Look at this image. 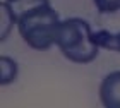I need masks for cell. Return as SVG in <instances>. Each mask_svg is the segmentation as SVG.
I'll use <instances>...</instances> for the list:
<instances>
[{"instance_id":"6da1fadb","label":"cell","mask_w":120,"mask_h":108,"mask_svg":"<svg viewBox=\"0 0 120 108\" xmlns=\"http://www.w3.org/2000/svg\"><path fill=\"white\" fill-rule=\"evenodd\" d=\"M60 22L58 12L52 7V4H46L21 14L17 17V29L29 48L46 52L57 40Z\"/></svg>"},{"instance_id":"7a4b0ae2","label":"cell","mask_w":120,"mask_h":108,"mask_svg":"<svg viewBox=\"0 0 120 108\" xmlns=\"http://www.w3.org/2000/svg\"><path fill=\"white\" fill-rule=\"evenodd\" d=\"M55 45L72 63H91L100 52L91 26L81 17H70L60 22Z\"/></svg>"},{"instance_id":"3957f363","label":"cell","mask_w":120,"mask_h":108,"mask_svg":"<svg viewBox=\"0 0 120 108\" xmlns=\"http://www.w3.org/2000/svg\"><path fill=\"white\" fill-rule=\"evenodd\" d=\"M98 96L105 108H120V71H113L103 77Z\"/></svg>"},{"instance_id":"277c9868","label":"cell","mask_w":120,"mask_h":108,"mask_svg":"<svg viewBox=\"0 0 120 108\" xmlns=\"http://www.w3.org/2000/svg\"><path fill=\"white\" fill-rule=\"evenodd\" d=\"M17 24V21H15V14L12 10V5L10 2H2L0 4V41H5L10 34V31L12 28Z\"/></svg>"},{"instance_id":"5b68a950","label":"cell","mask_w":120,"mask_h":108,"mask_svg":"<svg viewBox=\"0 0 120 108\" xmlns=\"http://www.w3.org/2000/svg\"><path fill=\"white\" fill-rule=\"evenodd\" d=\"M19 74V65L12 57L2 55L0 57V86H9L12 84Z\"/></svg>"},{"instance_id":"8992f818","label":"cell","mask_w":120,"mask_h":108,"mask_svg":"<svg viewBox=\"0 0 120 108\" xmlns=\"http://www.w3.org/2000/svg\"><path fill=\"white\" fill-rule=\"evenodd\" d=\"M50 4V0H14V2H10L12 5V10L15 14V21L21 14L28 12V10L34 9V7H40V5H46Z\"/></svg>"},{"instance_id":"52a82bcc","label":"cell","mask_w":120,"mask_h":108,"mask_svg":"<svg viewBox=\"0 0 120 108\" xmlns=\"http://www.w3.org/2000/svg\"><path fill=\"white\" fill-rule=\"evenodd\" d=\"M93 2H94L98 12L101 14H112L120 9V0H93Z\"/></svg>"},{"instance_id":"ba28073f","label":"cell","mask_w":120,"mask_h":108,"mask_svg":"<svg viewBox=\"0 0 120 108\" xmlns=\"http://www.w3.org/2000/svg\"><path fill=\"white\" fill-rule=\"evenodd\" d=\"M113 52L120 53V33H115V41H113Z\"/></svg>"},{"instance_id":"9c48e42d","label":"cell","mask_w":120,"mask_h":108,"mask_svg":"<svg viewBox=\"0 0 120 108\" xmlns=\"http://www.w3.org/2000/svg\"><path fill=\"white\" fill-rule=\"evenodd\" d=\"M7 2H14V0H7Z\"/></svg>"}]
</instances>
